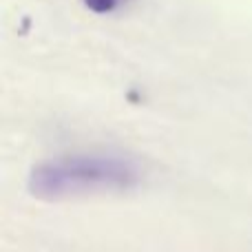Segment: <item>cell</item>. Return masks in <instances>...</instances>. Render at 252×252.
<instances>
[{
	"instance_id": "cell-1",
	"label": "cell",
	"mask_w": 252,
	"mask_h": 252,
	"mask_svg": "<svg viewBox=\"0 0 252 252\" xmlns=\"http://www.w3.org/2000/svg\"><path fill=\"white\" fill-rule=\"evenodd\" d=\"M142 164L122 153H66L35 164L29 192L44 201L124 192L142 184Z\"/></svg>"
},
{
	"instance_id": "cell-2",
	"label": "cell",
	"mask_w": 252,
	"mask_h": 252,
	"mask_svg": "<svg viewBox=\"0 0 252 252\" xmlns=\"http://www.w3.org/2000/svg\"><path fill=\"white\" fill-rule=\"evenodd\" d=\"M124 2L126 0H84V4L95 13H113V11H118Z\"/></svg>"
}]
</instances>
